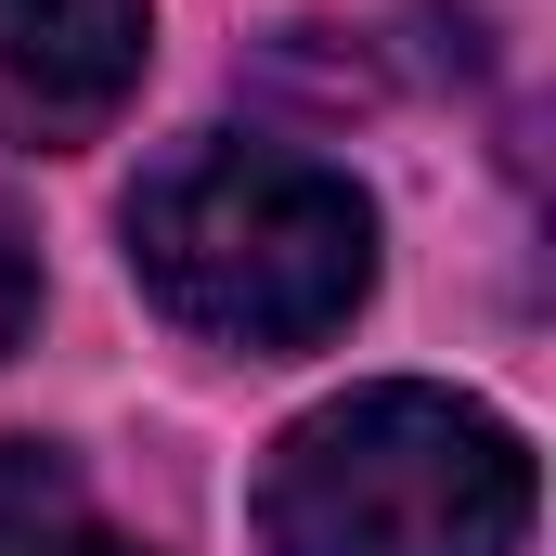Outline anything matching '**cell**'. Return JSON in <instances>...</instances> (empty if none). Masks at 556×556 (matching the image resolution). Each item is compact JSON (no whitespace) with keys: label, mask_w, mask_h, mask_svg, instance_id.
Returning a JSON list of instances; mask_svg holds the SVG:
<instances>
[{"label":"cell","mask_w":556,"mask_h":556,"mask_svg":"<svg viewBox=\"0 0 556 556\" xmlns=\"http://www.w3.org/2000/svg\"><path fill=\"white\" fill-rule=\"evenodd\" d=\"M130 273L220 350H311L376 298V207L298 142H181L130 194Z\"/></svg>","instance_id":"obj_1"},{"label":"cell","mask_w":556,"mask_h":556,"mask_svg":"<svg viewBox=\"0 0 556 556\" xmlns=\"http://www.w3.org/2000/svg\"><path fill=\"white\" fill-rule=\"evenodd\" d=\"M273 556H518L531 440L453 389H350L298 415L260 466Z\"/></svg>","instance_id":"obj_2"},{"label":"cell","mask_w":556,"mask_h":556,"mask_svg":"<svg viewBox=\"0 0 556 556\" xmlns=\"http://www.w3.org/2000/svg\"><path fill=\"white\" fill-rule=\"evenodd\" d=\"M155 0H0V130L13 142H91L142 91Z\"/></svg>","instance_id":"obj_3"},{"label":"cell","mask_w":556,"mask_h":556,"mask_svg":"<svg viewBox=\"0 0 556 556\" xmlns=\"http://www.w3.org/2000/svg\"><path fill=\"white\" fill-rule=\"evenodd\" d=\"M0 556H142V544L91 505V479L65 453L0 440Z\"/></svg>","instance_id":"obj_4"},{"label":"cell","mask_w":556,"mask_h":556,"mask_svg":"<svg viewBox=\"0 0 556 556\" xmlns=\"http://www.w3.org/2000/svg\"><path fill=\"white\" fill-rule=\"evenodd\" d=\"M39 324V247H26V220H13V194H0V350Z\"/></svg>","instance_id":"obj_5"}]
</instances>
